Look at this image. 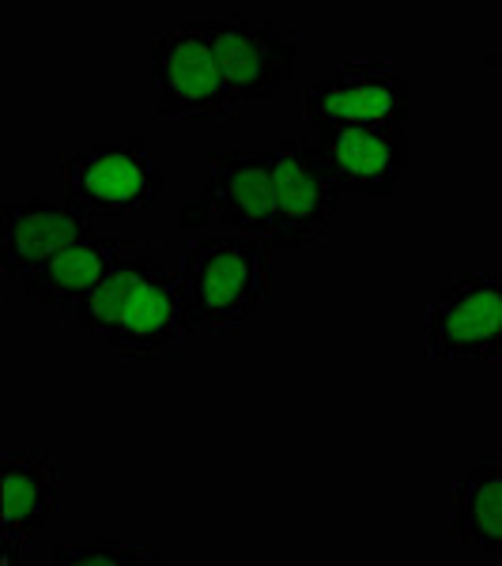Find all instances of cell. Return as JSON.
<instances>
[{
  "mask_svg": "<svg viewBox=\"0 0 502 566\" xmlns=\"http://www.w3.org/2000/svg\"><path fill=\"white\" fill-rule=\"evenodd\" d=\"M181 231L197 234L219 227L242 239H272L276 227V178H272V148L216 151L208 159V178L197 197L178 212Z\"/></svg>",
  "mask_w": 502,
  "mask_h": 566,
  "instance_id": "cell-4",
  "label": "cell"
},
{
  "mask_svg": "<svg viewBox=\"0 0 502 566\" xmlns=\"http://www.w3.org/2000/svg\"><path fill=\"white\" fill-rule=\"evenodd\" d=\"M23 547L20 541H0V566H23Z\"/></svg>",
  "mask_w": 502,
  "mask_h": 566,
  "instance_id": "cell-17",
  "label": "cell"
},
{
  "mask_svg": "<svg viewBox=\"0 0 502 566\" xmlns=\"http://www.w3.org/2000/svg\"><path fill=\"white\" fill-rule=\"evenodd\" d=\"M125 544L114 536H91V541H69L53 547V566H122Z\"/></svg>",
  "mask_w": 502,
  "mask_h": 566,
  "instance_id": "cell-15",
  "label": "cell"
},
{
  "mask_svg": "<svg viewBox=\"0 0 502 566\" xmlns=\"http://www.w3.org/2000/svg\"><path fill=\"white\" fill-rule=\"evenodd\" d=\"M133 242H114V239H98V234H87L76 245H69L61 258H53L50 264H42L39 272L23 280V291L31 303L53 306L61 310V317H69L91 291L98 287L109 269L122 261V253L129 250Z\"/></svg>",
  "mask_w": 502,
  "mask_h": 566,
  "instance_id": "cell-13",
  "label": "cell"
},
{
  "mask_svg": "<svg viewBox=\"0 0 502 566\" xmlns=\"http://www.w3.org/2000/svg\"><path fill=\"white\" fill-rule=\"evenodd\" d=\"M65 197L87 216H136L159 200L167 175L140 136L65 155Z\"/></svg>",
  "mask_w": 502,
  "mask_h": 566,
  "instance_id": "cell-6",
  "label": "cell"
},
{
  "mask_svg": "<svg viewBox=\"0 0 502 566\" xmlns=\"http://www.w3.org/2000/svg\"><path fill=\"white\" fill-rule=\"evenodd\" d=\"M61 510V461L8 450L0 458V541L31 544Z\"/></svg>",
  "mask_w": 502,
  "mask_h": 566,
  "instance_id": "cell-12",
  "label": "cell"
},
{
  "mask_svg": "<svg viewBox=\"0 0 502 566\" xmlns=\"http://www.w3.org/2000/svg\"><path fill=\"white\" fill-rule=\"evenodd\" d=\"M453 541L502 559V458L472 464L453 488Z\"/></svg>",
  "mask_w": 502,
  "mask_h": 566,
  "instance_id": "cell-14",
  "label": "cell"
},
{
  "mask_svg": "<svg viewBox=\"0 0 502 566\" xmlns=\"http://www.w3.org/2000/svg\"><path fill=\"white\" fill-rule=\"evenodd\" d=\"M151 106L163 122H231L239 114L205 23H181L155 34Z\"/></svg>",
  "mask_w": 502,
  "mask_h": 566,
  "instance_id": "cell-3",
  "label": "cell"
},
{
  "mask_svg": "<svg viewBox=\"0 0 502 566\" xmlns=\"http://www.w3.org/2000/svg\"><path fill=\"white\" fill-rule=\"evenodd\" d=\"M189 325L227 333L242 328L264 306L272 287L269 245L242 234H200L189 239L178 264Z\"/></svg>",
  "mask_w": 502,
  "mask_h": 566,
  "instance_id": "cell-2",
  "label": "cell"
},
{
  "mask_svg": "<svg viewBox=\"0 0 502 566\" xmlns=\"http://www.w3.org/2000/svg\"><path fill=\"white\" fill-rule=\"evenodd\" d=\"M122 566H170L167 559H163L155 547H148V544H125V559H122Z\"/></svg>",
  "mask_w": 502,
  "mask_h": 566,
  "instance_id": "cell-16",
  "label": "cell"
},
{
  "mask_svg": "<svg viewBox=\"0 0 502 566\" xmlns=\"http://www.w3.org/2000/svg\"><path fill=\"white\" fill-rule=\"evenodd\" d=\"M314 151L322 159L328 181L341 200H378L397 189L408 170V136L405 129L381 125H328L314 129Z\"/></svg>",
  "mask_w": 502,
  "mask_h": 566,
  "instance_id": "cell-10",
  "label": "cell"
},
{
  "mask_svg": "<svg viewBox=\"0 0 502 566\" xmlns=\"http://www.w3.org/2000/svg\"><path fill=\"white\" fill-rule=\"evenodd\" d=\"M205 27L212 34L227 87L239 106L272 98L295 80L299 34H287L272 20H253L245 12H227Z\"/></svg>",
  "mask_w": 502,
  "mask_h": 566,
  "instance_id": "cell-8",
  "label": "cell"
},
{
  "mask_svg": "<svg viewBox=\"0 0 502 566\" xmlns=\"http://www.w3.org/2000/svg\"><path fill=\"white\" fill-rule=\"evenodd\" d=\"M87 234L91 216L69 197H31L4 205V280L23 283Z\"/></svg>",
  "mask_w": 502,
  "mask_h": 566,
  "instance_id": "cell-11",
  "label": "cell"
},
{
  "mask_svg": "<svg viewBox=\"0 0 502 566\" xmlns=\"http://www.w3.org/2000/svg\"><path fill=\"white\" fill-rule=\"evenodd\" d=\"M65 322L98 336L125 363L159 359L181 340V333L194 328L181 276L159 261L151 245H129Z\"/></svg>",
  "mask_w": 502,
  "mask_h": 566,
  "instance_id": "cell-1",
  "label": "cell"
},
{
  "mask_svg": "<svg viewBox=\"0 0 502 566\" xmlns=\"http://www.w3.org/2000/svg\"><path fill=\"white\" fill-rule=\"evenodd\" d=\"M272 178H276V227L269 250L295 253L314 242H325L336 223L341 193L328 181L314 144L280 140L272 148Z\"/></svg>",
  "mask_w": 502,
  "mask_h": 566,
  "instance_id": "cell-9",
  "label": "cell"
},
{
  "mask_svg": "<svg viewBox=\"0 0 502 566\" xmlns=\"http://www.w3.org/2000/svg\"><path fill=\"white\" fill-rule=\"evenodd\" d=\"M303 109L314 129L328 125H381L405 129L408 117V80L389 61L348 57L328 69L303 95Z\"/></svg>",
  "mask_w": 502,
  "mask_h": 566,
  "instance_id": "cell-7",
  "label": "cell"
},
{
  "mask_svg": "<svg viewBox=\"0 0 502 566\" xmlns=\"http://www.w3.org/2000/svg\"><path fill=\"white\" fill-rule=\"evenodd\" d=\"M423 359L438 367L502 359V272H464L427 303Z\"/></svg>",
  "mask_w": 502,
  "mask_h": 566,
  "instance_id": "cell-5",
  "label": "cell"
}]
</instances>
